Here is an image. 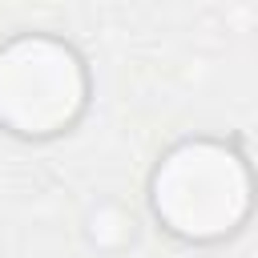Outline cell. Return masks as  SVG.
Here are the masks:
<instances>
[{
	"instance_id": "1",
	"label": "cell",
	"mask_w": 258,
	"mask_h": 258,
	"mask_svg": "<svg viewBox=\"0 0 258 258\" xmlns=\"http://www.w3.org/2000/svg\"><path fill=\"white\" fill-rule=\"evenodd\" d=\"M149 202L169 234L214 242L246 222L254 206V177L230 145L198 137L165 153L149 181Z\"/></svg>"
},
{
	"instance_id": "2",
	"label": "cell",
	"mask_w": 258,
	"mask_h": 258,
	"mask_svg": "<svg viewBox=\"0 0 258 258\" xmlns=\"http://www.w3.org/2000/svg\"><path fill=\"white\" fill-rule=\"evenodd\" d=\"M89 97L81 56L56 36H16L0 48V125L20 137L69 129Z\"/></svg>"
}]
</instances>
